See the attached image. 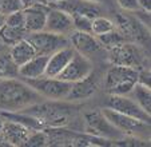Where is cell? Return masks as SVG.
I'll return each instance as SVG.
<instances>
[{
  "label": "cell",
  "instance_id": "484cf974",
  "mask_svg": "<svg viewBox=\"0 0 151 147\" xmlns=\"http://www.w3.org/2000/svg\"><path fill=\"white\" fill-rule=\"evenodd\" d=\"M20 8V0H0V14L9 15L15 11H19Z\"/></svg>",
  "mask_w": 151,
  "mask_h": 147
},
{
  "label": "cell",
  "instance_id": "9c48e42d",
  "mask_svg": "<svg viewBox=\"0 0 151 147\" xmlns=\"http://www.w3.org/2000/svg\"><path fill=\"white\" fill-rule=\"evenodd\" d=\"M68 40L71 47L80 55L88 58L90 60L92 58L98 56L103 52V45L99 43L98 37L92 35L91 32H83V31H72L68 35Z\"/></svg>",
  "mask_w": 151,
  "mask_h": 147
},
{
  "label": "cell",
  "instance_id": "83f0119b",
  "mask_svg": "<svg viewBox=\"0 0 151 147\" xmlns=\"http://www.w3.org/2000/svg\"><path fill=\"white\" fill-rule=\"evenodd\" d=\"M139 9L146 12H151V0H138Z\"/></svg>",
  "mask_w": 151,
  "mask_h": 147
},
{
  "label": "cell",
  "instance_id": "9a60e30c",
  "mask_svg": "<svg viewBox=\"0 0 151 147\" xmlns=\"http://www.w3.org/2000/svg\"><path fill=\"white\" fill-rule=\"evenodd\" d=\"M32 131L14 120L4 119L1 136L9 146H24Z\"/></svg>",
  "mask_w": 151,
  "mask_h": 147
},
{
  "label": "cell",
  "instance_id": "8992f818",
  "mask_svg": "<svg viewBox=\"0 0 151 147\" xmlns=\"http://www.w3.org/2000/svg\"><path fill=\"white\" fill-rule=\"evenodd\" d=\"M86 130L88 134H92L99 138H104L109 141H116L122 138L123 134L116 127L111 125L109 119L103 115L102 111L86 114Z\"/></svg>",
  "mask_w": 151,
  "mask_h": 147
},
{
  "label": "cell",
  "instance_id": "52a82bcc",
  "mask_svg": "<svg viewBox=\"0 0 151 147\" xmlns=\"http://www.w3.org/2000/svg\"><path fill=\"white\" fill-rule=\"evenodd\" d=\"M106 107L124 115L132 116L135 119H139L145 123H150V114L146 112L130 95H110L109 94V98L106 100Z\"/></svg>",
  "mask_w": 151,
  "mask_h": 147
},
{
  "label": "cell",
  "instance_id": "7c38bea8",
  "mask_svg": "<svg viewBox=\"0 0 151 147\" xmlns=\"http://www.w3.org/2000/svg\"><path fill=\"white\" fill-rule=\"evenodd\" d=\"M48 9H50V6H47L44 3H35L34 6L23 9L24 30L27 31V34L44 30V24H46V17H47Z\"/></svg>",
  "mask_w": 151,
  "mask_h": 147
},
{
  "label": "cell",
  "instance_id": "4fadbf2b",
  "mask_svg": "<svg viewBox=\"0 0 151 147\" xmlns=\"http://www.w3.org/2000/svg\"><path fill=\"white\" fill-rule=\"evenodd\" d=\"M110 59L114 64L120 66H128V67L137 68V66L140 62V55L138 52V48L132 44L122 43L116 47L110 50Z\"/></svg>",
  "mask_w": 151,
  "mask_h": 147
},
{
  "label": "cell",
  "instance_id": "ba28073f",
  "mask_svg": "<svg viewBox=\"0 0 151 147\" xmlns=\"http://www.w3.org/2000/svg\"><path fill=\"white\" fill-rule=\"evenodd\" d=\"M92 70H94V66H92L91 60L75 51L67 66L63 68V71L56 78L70 83H75L91 75Z\"/></svg>",
  "mask_w": 151,
  "mask_h": 147
},
{
  "label": "cell",
  "instance_id": "7a4b0ae2",
  "mask_svg": "<svg viewBox=\"0 0 151 147\" xmlns=\"http://www.w3.org/2000/svg\"><path fill=\"white\" fill-rule=\"evenodd\" d=\"M139 71L128 66L114 64L104 76V88L110 95H128L138 82Z\"/></svg>",
  "mask_w": 151,
  "mask_h": 147
},
{
  "label": "cell",
  "instance_id": "f546056e",
  "mask_svg": "<svg viewBox=\"0 0 151 147\" xmlns=\"http://www.w3.org/2000/svg\"><path fill=\"white\" fill-rule=\"evenodd\" d=\"M87 1H91V3H96V4H102V3H107L110 0H87Z\"/></svg>",
  "mask_w": 151,
  "mask_h": 147
},
{
  "label": "cell",
  "instance_id": "ffe728a7",
  "mask_svg": "<svg viewBox=\"0 0 151 147\" xmlns=\"http://www.w3.org/2000/svg\"><path fill=\"white\" fill-rule=\"evenodd\" d=\"M19 78V66L14 62L9 54L0 55V80Z\"/></svg>",
  "mask_w": 151,
  "mask_h": 147
},
{
  "label": "cell",
  "instance_id": "d4e9b609",
  "mask_svg": "<svg viewBox=\"0 0 151 147\" xmlns=\"http://www.w3.org/2000/svg\"><path fill=\"white\" fill-rule=\"evenodd\" d=\"M6 24L7 26L15 27V28H24V12L23 9L15 11L12 14L6 16Z\"/></svg>",
  "mask_w": 151,
  "mask_h": 147
},
{
  "label": "cell",
  "instance_id": "8fae6325",
  "mask_svg": "<svg viewBox=\"0 0 151 147\" xmlns=\"http://www.w3.org/2000/svg\"><path fill=\"white\" fill-rule=\"evenodd\" d=\"M50 7L60 8L63 11L68 12L70 15H84V16H88L91 19L100 16V14H102L100 4L91 3L87 0H60V1L51 4Z\"/></svg>",
  "mask_w": 151,
  "mask_h": 147
},
{
  "label": "cell",
  "instance_id": "6da1fadb",
  "mask_svg": "<svg viewBox=\"0 0 151 147\" xmlns=\"http://www.w3.org/2000/svg\"><path fill=\"white\" fill-rule=\"evenodd\" d=\"M40 102H43V96L23 79L0 80V111H23Z\"/></svg>",
  "mask_w": 151,
  "mask_h": 147
},
{
  "label": "cell",
  "instance_id": "603a6c76",
  "mask_svg": "<svg viewBox=\"0 0 151 147\" xmlns=\"http://www.w3.org/2000/svg\"><path fill=\"white\" fill-rule=\"evenodd\" d=\"M96 37L100 44L103 45V48H107V50H111V48L116 47V45L126 42V39L122 36V34L115 31V28L112 30V31L106 32V34L99 35V36H96Z\"/></svg>",
  "mask_w": 151,
  "mask_h": 147
},
{
  "label": "cell",
  "instance_id": "277c9868",
  "mask_svg": "<svg viewBox=\"0 0 151 147\" xmlns=\"http://www.w3.org/2000/svg\"><path fill=\"white\" fill-rule=\"evenodd\" d=\"M26 37L32 44V47L35 48L36 55H44V56H50L51 54L56 52L60 48L70 45L68 36L48 32L46 30L27 34Z\"/></svg>",
  "mask_w": 151,
  "mask_h": 147
},
{
  "label": "cell",
  "instance_id": "5b68a950",
  "mask_svg": "<svg viewBox=\"0 0 151 147\" xmlns=\"http://www.w3.org/2000/svg\"><path fill=\"white\" fill-rule=\"evenodd\" d=\"M103 115L109 119L114 127H116L122 134L128 136H139V135H148L150 131V123H145V122L135 119L132 116L120 114L118 111H114L111 108L104 107L102 110Z\"/></svg>",
  "mask_w": 151,
  "mask_h": 147
},
{
  "label": "cell",
  "instance_id": "3957f363",
  "mask_svg": "<svg viewBox=\"0 0 151 147\" xmlns=\"http://www.w3.org/2000/svg\"><path fill=\"white\" fill-rule=\"evenodd\" d=\"M24 82H27L36 92H39L43 96V99L48 100H66L72 87V83L62 80L59 78L50 76H42L37 79L24 80Z\"/></svg>",
  "mask_w": 151,
  "mask_h": 147
},
{
  "label": "cell",
  "instance_id": "1f68e13d",
  "mask_svg": "<svg viewBox=\"0 0 151 147\" xmlns=\"http://www.w3.org/2000/svg\"><path fill=\"white\" fill-rule=\"evenodd\" d=\"M3 125H4V118L0 115V133H1V130H3Z\"/></svg>",
  "mask_w": 151,
  "mask_h": 147
},
{
  "label": "cell",
  "instance_id": "f1b7e54d",
  "mask_svg": "<svg viewBox=\"0 0 151 147\" xmlns=\"http://www.w3.org/2000/svg\"><path fill=\"white\" fill-rule=\"evenodd\" d=\"M6 24V15H1L0 14V28Z\"/></svg>",
  "mask_w": 151,
  "mask_h": 147
},
{
  "label": "cell",
  "instance_id": "e0dca14e",
  "mask_svg": "<svg viewBox=\"0 0 151 147\" xmlns=\"http://www.w3.org/2000/svg\"><path fill=\"white\" fill-rule=\"evenodd\" d=\"M96 91V83L91 79V75L82 80L72 83V87L67 95L66 100H82L91 98Z\"/></svg>",
  "mask_w": 151,
  "mask_h": 147
},
{
  "label": "cell",
  "instance_id": "7402d4cb",
  "mask_svg": "<svg viewBox=\"0 0 151 147\" xmlns=\"http://www.w3.org/2000/svg\"><path fill=\"white\" fill-rule=\"evenodd\" d=\"M115 28V24L111 22L110 19L104 16H96L91 20V34L95 35V36H99V35H103L106 32H110Z\"/></svg>",
  "mask_w": 151,
  "mask_h": 147
},
{
  "label": "cell",
  "instance_id": "d6986e66",
  "mask_svg": "<svg viewBox=\"0 0 151 147\" xmlns=\"http://www.w3.org/2000/svg\"><path fill=\"white\" fill-rule=\"evenodd\" d=\"M128 95L131 96L132 99L146 111L150 114L151 112V91H150V86L142 84V83L137 82L135 86L132 87V90L130 91Z\"/></svg>",
  "mask_w": 151,
  "mask_h": 147
},
{
  "label": "cell",
  "instance_id": "44dd1931",
  "mask_svg": "<svg viewBox=\"0 0 151 147\" xmlns=\"http://www.w3.org/2000/svg\"><path fill=\"white\" fill-rule=\"evenodd\" d=\"M26 36L27 31L24 28H15V27L7 26V24H4L0 28V39L7 45H14L15 43L24 39Z\"/></svg>",
  "mask_w": 151,
  "mask_h": 147
},
{
  "label": "cell",
  "instance_id": "d6a6232c",
  "mask_svg": "<svg viewBox=\"0 0 151 147\" xmlns=\"http://www.w3.org/2000/svg\"><path fill=\"white\" fill-rule=\"evenodd\" d=\"M36 1H40V3H44V1H43V0H36ZM46 4V3H44Z\"/></svg>",
  "mask_w": 151,
  "mask_h": 147
},
{
  "label": "cell",
  "instance_id": "2e32d148",
  "mask_svg": "<svg viewBox=\"0 0 151 147\" xmlns=\"http://www.w3.org/2000/svg\"><path fill=\"white\" fill-rule=\"evenodd\" d=\"M47 59L48 56H44V55H35L28 62L19 66V78L23 80H29L44 76Z\"/></svg>",
  "mask_w": 151,
  "mask_h": 147
},
{
  "label": "cell",
  "instance_id": "cb8c5ba5",
  "mask_svg": "<svg viewBox=\"0 0 151 147\" xmlns=\"http://www.w3.org/2000/svg\"><path fill=\"white\" fill-rule=\"evenodd\" d=\"M71 16L75 31L91 32V17L84 16V15H71Z\"/></svg>",
  "mask_w": 151,
  "mask_h": 147
},
{
  "label": "cell",
  "instance_id": "30bf717a",
  "mask_svg": "<svg viewBox=\"0 0 151 147\" xmlns=\"http://www.w3.org/2000/svg\"><path fill=\"white\" fill-rule=\"evenodd\" d=\"M44 30L48 32H54V34L68 36V35L74 31L72 16L68 12L63 11V9H60V8L50 7L48 12H47Z\"/></svg>",
  "mask_w": 151,
  "mask_h": 147
},
{
  "label": "cell",
  "instance_id": "4dcf8cb0",
  "mask_svg": "<svg viewBox=\"0 0 151 147\" xmlns=\"http://www.w3.org/2000/svg\"><path fill=\"white\" fill-rule=\"evenodd\" d=\"M44 3L47 4V6H51V4H54V3H56V1H60V0H43Z\"/></svg>",
  "mask_w": 151,
  "mask_h": 147
},
{
  "label": "cell",
  "instance_id": "5bb4252c",
  "mask_svg": "<svg viewBox=\"0 0 151 147\" xmlns=\"http://www.w3.org/2000/svg\"><path fill=\"white\" fill-rule=\"evenodd\" d=\"M75 50L70 45L58 50L56 52L51 54L47 59V64H46V71H44V76H50V78H56L60 72L63 71V68L67 66V63L70 62V59L72 58Z\"/></svg>",
  "mask_w": 151,
  "mask_h": 147
},
{
  "label": "cell",
  "instance_id": "ac0fdd59",
  "mask_svg": "<svg viewBox=\"0 0 151 147\" xmlns=\"http://www.w3.org/2000/svg\"><path fill=\"white\" fill-rule=\"evenodd\" d=\"M9 55L17 66H22L26 62H28L29 59H32L36 55V52H35V48L32 47V44L28 42V39L24 37L17 43H15L14 45H11Z\"/></svg>",
  "mask_w": 151,
  "mask_h": 147
},
{
  "label": "cell",
  "instance_id": "4316f807",
  "mask_svg": "<svg viewBox=\"0 0 151 147\" xmlns=\"http://www.w3.org/2000/svg\"><path fill=\"white\" fill-rule=\"evenodd\" d=\"M116 4L120 7L122 9L128 12H135L139 9V4H138V0H115Z\"/></svg>",
  "mask_w": 151,
  "mask_h": 147
}]
</instances>
